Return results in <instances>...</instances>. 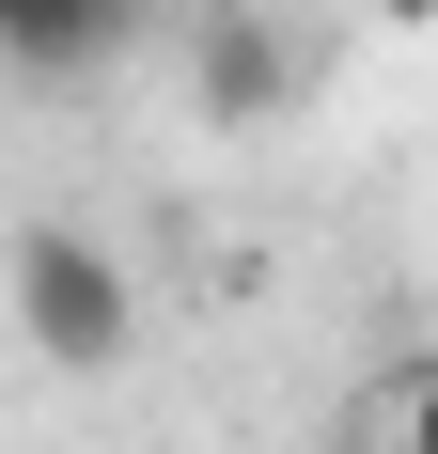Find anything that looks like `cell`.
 Masks as SVG:
<instances>
[{"instance_id": "cell-1", "label": "cell", "mask_w": 438, "mask_h": 454, "mask_svg": "<svg viewBox=\"0 0 438 454\" xmlns=\"http://www.w3.org/2000/svg\"><path fill=\"white\" fill-rule=\"evenodd\" d=\"M0 282H16V329H32L47 376H126V361H141V282H126L110 235L32 220L16 251H0Z\"/></svg>"}, {"instance_id": "cell-2", "label": "cell", "mask_w": 438, "mask_h": 454, "mask_svg": "<svg viewBox=\"0 0 438 454\" xmlns=\"http://www.w3.org/2000/svg\"><path fill=\"white\" fill-rule=\"evenodd\" d=\"M188 110L204 126H282L298 110V32L266 0H204L188 16Z\"/></svg>"}, {"instance_id": "cell-3", "label": "cell", "mask_w": 438, "mask_h": 454, "mask_svg": "<svg viewBox=\"0 0 438 454\" xmlns=\"http://www.w3.org/2000/svg\"><path fill=\"white\" fill-rule=\"evenodd\" d=\"M141 0H0V63L16 79H94L110 47H126Z\"/></svg>"}, {"instance_id": "cell-4", "label": "cell", "mask_w": 438, "mask_h": 454, "mask_svg": "<svg viewBox=\"0 0 438 454\" xmlns=\"http://www.w3.org/2000/svg\"><path fill=\"white\" fill-rule=\"evenodd\" d=\"M392 454H438V361L392 376Z\"/></svg>"}, {"instance_id": "cell-5", "label": "cell", "mask_w": 438, "mask_h": 454, "mask_svg": "<svg viewBox=\"0 0 438 454\" xmlns=\"http://www.w3.org/2000/svg\"><path fill=\"white\" fill-rule=\"evenodd\" d=\"M376 16H392V32H438V0H376Z\"/></svg>"}]
</instances>
